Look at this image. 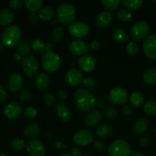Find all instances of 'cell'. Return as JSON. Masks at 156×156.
<instances>
[{
    "label": "cell",
    "instance_id": "1",
    "mask_svg": "<svg viewBox=\"0 0 156 156\" xmlns=\"http://www.w3.org/2000/svg\"><path fill=\"white\" fill-rule=\"evenodd\" d=\"M74 101L76 106L81 111H88L96 106L94 96L84 88H79L75 91Z\"/></svg>",
    "mask_w": 156,
    "mask_h": 156
},
{
    "label": "cell",
    "instance_id": "2",
    "mask_svg": "<svg viewBox=\"0 0 156 156\" xmlns=\"http://www.w3.org/2000/svg\"><path fill=\"white\" fill-rule=\"evenodd\" d=\"M76 17L75 9L73 5L64 2L60 5L57 11V18L60 24H70Z\"/></svg>",
    "mask_w": 156,
    "mask_h": 156
},
{
    "label": "cell",
    "instance_id": "3",
    "mask_svg": "<svg viewBox=\"0 0 156 156\" xmlns=\"http://www.w3.org/2000/svg\"><path fill=\"white\" fill-rule=\"evenodd\" d=\"M21 32L19 27L11 25L6 27L2 34V42L7 47H13L19 43Z\"/></svg>",
    "mask_w": 156,
    "mask_h": 156
},
{
    "label": "cell",
    "instance_id": "4",
    "mask_svg": "<svg viewBox=\"0 0 156 156\" xmlns=\"http://www.w3.org/2000/svg\"><path fill=\"white\" fill-rule=\"evenodd\" d=\"M131 152L130 145L122 139L114 140L108 148L109 156H129Z\"/></svg>",
    "mask_w": 156,
    "mask_h": 156
},
{
    "label": "cell",
    "instance_id": "5",
    "mask_svg": "<svg viewBox=\"0 0 156 156\" xmlns=\"http://www.w3.org/2000/svg\"><path fill=\"white\" fill-rule=\"evenodd\" d=\"M61 63V57L55 52H47L43 55L41 64L43 69L47 73H54L57 71L59 69Z\"/></svg>",
    "mask_w": 156,
    "mask_h": 156
},
{
    "label": "cell",
    "instance_id": "6",
    "mask_svg": "<svg viewBox=\"0 0 156 156\" xmlns=\"http://www.w3.org/2000/svg\"><path fill=\"white\" fill-rule=\"evenodd\" d=\"M22 71L28 77H34L38 69V62L33 56H26L21 60Z\"/></svg>",
    "mask_w": 156,
    "mask_h": 156
},
{
    "label": "cell",
    "instance_id": "7",
    "mask_svg": "<svg viewBox=\"0 0 156 156\" xmlns=\"http://www.w3.org/2000/svg\"><path fill=\"white\" fill-rule=\"evenodd\" d=\"M149 31V26L145 21H137L134 25L132 27L130 30V34L132 38L135 41H142L148 35Z\"/></svg>",
    "mask_w": 156,
    "mask_h": 156
},
{
    "label": "cell",
    "instance_id": "8",
    "mask_svg": "<svg viewBox=\"0 0 156 156\" xmlns=\"http://www.w3.org/2000/svg\"><path fill=\"white\" fill-rule=\"evenodd\" d=\"M128 93L123 88H113L109 94V100L112 104L115 105H124L128 101Z\"/></svg>",
    "mask_w": 156,
    "mask_h": 156
},
{
    "label": "cell",
    "instance_id": "9",
    "mask_svg": "<svg viewBox=\"0 0 156 156\" xmlns=\"http://www.w3.org/2000/svg\"><path fill=\"white\" fill-rule=\"evenodd\" d=\"M93 140H94V136L93 132L88 129H80L73 136V142L77 146H87L92 143Z\"/></svg>",
    "mask_w": 156,
    "mask_h": 156
},
{
    "label": "cell",
    "instance_id": "10",
    "mask_svg": "<svg viewBox=\"0 0 156 156\" xmlns=\"http://www.w3.org/2000/svg\"><path fill=\"white\" fill-rule=\"evenodd\" d=\"M69 31L74 37H82L89 33L90 27L84 21H76L69 25Z\"/></svg>",
    "mask_w": 156,
    "mask_h": 156
},
{
    "label": "cell",
    "instance_id": "11",
    "mask_svg": "<svg viewBox=\"0 0 156 156\" xmlns=\"http://www.w3.org/2000/svg\"><path fill=\"white\" fill-rule=\"evenodd\" d=\"M26 149L30 156H44L45 148L44 144L38 140H32L26 144Z\"/></svg>",
    "mask_w": 156,
    "mask_h": 156
},
{
    "label": "cell",
    "instance_id": "12",
    "mask_svg": "<svg viewBox=\"0 0 156 156\" xmlns=\"http://www.w3.org/2000/svg\"><path fill=\"white\" fill-rule=\"evenodd\" d=\"M143 50L148 58L156 59V34L147 37L143 43Z\"/></svg>",
    "mask_w": 156,
    "mask_h": 156
},
{
    "label": "cell",
    "instance_id": "13",
    "mask_svg": "<svg viewBox=\"0 0 156 156\" xmlns=\"http://www.w3.org/2000/svg\"><path fill=\"white\" fill-rule=\"evenodd\" d=\"M84 80L82 73L76 69H70L65 74V82L71 86L80 85Z\"/></svg>",
    "mask_w": 156,
    "mask_h": 156
},
{
    "label": "cell",
    "instance_id": "14",
    "mask_svg": "<svg viewBox=\"0 0 156 156\" xmlns=\"http://www.w3.org/2000/svg\"><path fill=\"white\" fill-rule=\"evenodd\" d=\"M22 83L23 79L21 73H14L8 79L7 86L9 91L13 93H16L21 89Z\"/></svg>",
    "mask_w": 156,
    "mask_h": 156
},
{
    "label": "cell",
    "instance_id": "15",
    "mask_svg": "<svg viewBox=\"0 0 156 156\" xmlns=\"http://www.w3.org/2000/svg\"><path fill=\"white\" fill-rule=\"evenodd\" d=\"M69 50L73 54L81 56L88 52L89 46L82 40H74L69 44Z\"/></svg>",
    "mask_w": 156,
    "mask_h": 156
},
{
    "label": "cell",
    "instance_id": "16",
    "mask_svg": "<svg viewBox=\"0 0 156 156\" xmlns=\"http://www.w3.org/2000/svg\"><path fill=\"white\" fill-rule=\"evenodd\" d=\"M21 113H22L21 106L16 102H11L8 104L4 108V115L8 119H11V120L19 117Z\"/></svg>",
    "mask_w": 156,
    "mask_h": 156
},
{
    "label": "cell",
    "instance_id": "17",
    "mask_svg": "<svg viewBox=\"0 0 156 156\" xmlns=\"http://www.w3.org/2000/svg\"><path fill=\"white\" fill-rule=\"evenodd\" d=\"M96 60L93 56H81L78 60V66L80 69L84 72L92 71L96 67Z\"/></svg>",
    "mask_w": 156,
    "mask_h": 156
},
{
    "label": "cell",
    "instance_id": "18",
    "mask_svg": "<svg viewBox=\"0 0 156 156\" xmlns=\"http://www.w3.org/2000/svg\"><path fill=\"white\" fill-rule=\"evenodd\" d=\"M55 114L58 117L61 119L63 121L67 122L71 119L72 113L70 110L63 103H58L54 107Z\"/></svg>",
    "mask_w": 156,
    "mask_h": 156
},
{
    "label": "cell",
    "instance_id": "19",
    "mask_svg": "<svg viewBox=\"0 0 156 156\" xmlns=\"http://www.w3.org/2000/svg\"><path fill=\"white\" fill-rule=\"evenodd\" d=\"M112 19H113V16H112L110 12H106V11L100 12L96 16V21H95L96 26L99 28H105L110 25Z\"/></svg>",
    "mask_w": 156,
    "mask_h": 156
},
{
    "label": "cell",
    "instance_id": "20",
    "mask_svg": "<svg viewBox=\"0 0 156 156\" xmlns=\"http://www.w3.org/2000/svg\"><path fill=\"white\" fill-rule=\"evenodd\" d=\"M102 114L97 110L91 111L85 117V123L88 127H94L100 122Z\"/></svg>",
    "mask_w": 156,
    "mask_h": 156
},
{
    "label": "cell",
    "instance_id": "21",
    "mask_svg": "<svg viewBox=\"0 0 156 156\" xmlns=\"http://www.w3.org/2000/svg\"><path fill=\"white\" fill-rule=\"evenodd\" d=\"M148 126V121L146 118H139L135 122L133 126V131L136 135H141L147 130Z\"/></svg>",
    "mask_w": 156,
    "mask_h": 156
},
{
    "label": "cell",
    "instance_id": "22",
    "mask_svg": "<svg viewBox=\"0 0 156 156\" xmlns=\"http://www.w3.org/2000/svg\"><path fill=\"white\" fill-rule=\"evenodd\" d=\"M14 20V14L10 9H2L0 11V25L6 26L10 24Z\"/></svg>",
    "mask_w": 156,
    "mask_h": 156
},
{
    "label": "cell",
    "instance_id": "23",
    "mask_svg": "<svg viewBox=\"0 0 156 156\" xmlns=\"http://www.w3.org/2000/svg\"><path fill=\"white\" fill-rule=\"evenodd\" d=\"M142 79L147 85H152L156 82V68L151 67L142 73Z\"/></svg>",
    "mask_w": 156,
    "mask_h": 156
},
{
    "label": "cell",
    "instance_id": "24",
    "mask_svg": "<svg viewBox=\"0 0 156 156\" xmlns=\"http://www.w3.org/2000/svg\"><path fill=\"white\" fill-rule=\"evenodd\" d=\"M35 83H36V86L38 89H47L50 84V79H49L48 76L45 73H39L36 77Z\"/></svg>",
    "mask_w": 156,
    "mask_h": 156
},
{
    "label": "cell",
    "instance_id": "25",
    "mask_svg": "<svg viewBox=\"0 0 156 156\" xmlns=\"http://www.w3.org/2000/svg\"><path fill=\"white\" fill-rule=\"evenodd\" d=\"M40 126L37 123H31L24 129V135L27 138H34L38 134Z\"/></svg>",
    "mask_w": 156,
    "mask_h": 156
},
{
    "label": "cell",
    "instance_id": "26",
    "mask_svg": "<svg viewBox=\"0 0 156 156\" xmlns=\"http://www.w3.org/2000/svg\"><path fill=\"white\" fill-rule=\"evenodd\" d=\"M113 37L119 44H125L128 40V35L126 30L122 28H117L113 31Z\"/></svg>",
    "mask_w": 156,
    "mask_h": 156
},
{
    "label": "cell",
    "instance_id": "27",
    "mask_svg": "<svg viewBox=\"0 0 156 156\" xmlns=\"http://www.w3.org/2000/svg\"><path fill=\"white\" fill-rule=\"evenodd\" d=\"M112 131H113V127L111 125L107 124V123H102L97 128L96 133L99 138L105 139L111 134Z\"/></svg>",
    "mask_w": 156,
    "mask_h": 156
},
{
    "label": "cell",
    "instance_id": "28",
    "mask_svg": "<svg viewBox=\"0 0 156 156\" xmlns=\"http://www.w3.org/2000/svg\"><path fill=\"white\" fill-rule=\"evenodd\" d=\"M39 18L43 21H48L51 19L54 15V9L51 6H44L41 8V10L38 12Z\"/></svg>",
    "mask_w": 156,
    "mask_h": 156
},
{
    "label": "cell",
    "instance_id": "29",
    "mask_svg": "<svg viewBox=\"0 0 156 156\" xmlns=\"http://www.w3.org/2000/svg\"><path fill=\"white\" fill-rule=\"evenodd\" d=\"M144 101H145V97L141 91H136L132 93L129 98L130 104L136 108H139L142 106V104L144 103Z\"/></svg>",
    "mask_w": 156,
    "mask_h": 156
},
{
    "label": "cell",
    "instance_id": "30",
    "mask_svg": "<svg viewBox=\"0 0 156 156\" xmlns=\"http://www.w3.org/2000/svg\"><path fill=\"white\" fill-rule=\"evenodd\" d=\"M26 8L32 12H36L40 11L42 6V0H25L24 2Z\"/></svg>",
    "mask_w": 156,
    "mask_h": 156
},
{
    "label": "cell",
    "instance_id": "31",
    "mask_svg": "<svg viewBox=\"0 0 156 156\" xmlns=\"http://www.w3.org/2000/svg\"><path fill=\"white\" fill-rule=\"evenodd\" d=\"M31 50H32V47H31L28 41H20L18 44V46H17L18 53H19L20 55H23V56H27L28 54H29Z\"/></svg>",
    "mask_w": 156,
    "mask_h": 156
},
{
    "label": "cell",
    "instance_id": "32",
    "mask_svg": "<svg viewBox=\"0 0 156 156\" xmlns=\"http://www.w3.org/2000/svg\"><path fill=\"white\" fill-rule=\"evenodd\" d=\"M143 1L142 0H123L122 4L128 10L135 11L142 6Z\"/></svg>",
    "mask_w": 156,
    "mask_h": 156
},
{
    "label": "cell",
    "instance_id": "33",
    "mask_svg": "<svg viewBox=\"0 0 156 156\" xmlns=\"http://www.w3.org/2000/svg\"><path fill=\"white\" fill-rule=\"evenodd\" d=\"M32 50L36 53H43L44 52V43L39 39L33 40L31 44Z\"/></svg>",
    "mask_w": 156,
    "mask_h": 156
},
{
    "label": "cell",
    "instance_id": "34",
    "mask_svg": "<svg viewBox=\"0 0 156 156\" xmlns=\"http://www.w3.org/2000/svg\"><path fill=\"white\" fill-rule=\"evenodd\" d=\"M144 111L148 115L153 116L156 114V102L148 101L144 105Z\"/></svg>",
    "mask_w": 156,
    "mask_h": 156
},
{
    "label": "cell",
    "instance_id": "35",
    "mask_svg": "<svg viewBox=\"0 0 156 156\" xmlns=\"http://www.w3.org/2000/svg\"><path fill=\"white\" fill-rule=\"evenodd\" d=\"M64 34V30L62 27L61 26H58L54 29L53 32H52V39L56 42L61 41L62 40Z\"/></svg>",
    "mask_w": 156,
    "mask_h": 156
},
{
    "label": "cell",
    "instance_id": "36",
    "mask_svg": "<svg viewBox=\"0 0 156 156\" xmlns=\"http://www.w3.org/2000/svg\"><path fill=\"white\" fill-rule=\"evenodd\" d=\"M102 4L108 10L113 11L119 7L120 1L119 0H104V1H102Z\"/></svg>",
    "mask_w": 156,
    "mask_h": 156
},
{
    "label": "cell",
    "instance_id": "37",
    "mask_svg": "<svg viewBox=\"0 0 156 156\" xmlns=\"http://www.w3.org/2000/svg\"><path fill=\"white\" fill-rule=\"evenodd\" d=\"M116 15H117L119 19L122 21H128L132 18V14L128 10L124 9H119L117 12V13H116Z\"/></svg>",
    "mask_w": 156,
    "mask_h": 156
},
{
    "label": "cell",
    "instance_id": "38",
    "mask_svg": "<svg viewBox=\"0 0 156 156\" xmlns=\"http://www.w3.org/2000/svg\"><path fill=\"white\" fill-rule=\"evenodd\" d=\"M103 114L105 117H106L107 119H110V120H114L118 117L117 111L115 108H112V107H109V108H106L104 110Z\"/></svg>",
    "mask_w": 156,
    "mask_h": 156
},
{
    "label": "cell",
    "instance_id": "39",
    "mask_svg": "<svg viewBox=\"0 0 156 156\" xmlns=\"http://www.w3.org/2000/svg\"><path fill=\"white\" fill-rule=\"evenodd\" d=\"M125 51L129 56H135L139 51V47L136 42H130L127 44Z\"/></svg>",
    "mask_w": 156,
    "mask_h": 156
},
{
    "label": "cell",
    "instance_id": "40",
    "mask_svg": "<svg viewBox=\"0 0 156 156\" xmlns=\"http://www.w3.org/2000/svg\"><path fill=\"white\" fill-rule=\"evenodd\" d=\"M11 146H12L14 150L20 151L24 147V142L21 139H15V140H12V143H11Z\"/></svg>",
    "mask_w": 156,
    "mask_h": 156
},
{
    "label": "cell",
    "instance_id": "41",
    "mask_svg": "<svg viewBox=\"0 0 156 156\" xmlns=\"http://www.w3.org/2000/svg\"><path fill=\"white\" fill-rule=\"evenodd\" d=\"M83 83L86 88L89 89H94L96 88V82L92 77H86L83 80Z\"/></svg>",
    "mask_w": 156,
    "mask_h": 156
},
{
    "label": "cell",
    "instance_id": "42",
    "mask_svg": "<svg viewBox=\"0 0 156 156\" xmlns=\"http://www.w3.org/2000/svg\"><path fill=\"white\" fill-rule=\"evenodd\" d=\"M24 115L28 118H34L37 115V110L34 107H27L24 110Z\"/></svg>",
    "mask_w": 156,
    "mask_h": 156
},
{
    "label": "cell",
    "instance_id": "43",
    "mask_svg": "<svg viewBox=\"0 0 156 156\" xmlns=\"http://www.w3.org/2000/svg\"><path fill=\"white\" fill-rule=\"evenodd\" d=\"M19 97L23 101H30L32 99V94L28 90H23L20 92Z\"/></svg>",
    "mask_w": 156,
    "mask_h": 156
},
{
    "label": "cell",
    "instance_id": "44",
    "mask_svg": "<svg viewBox=\"0 0 156 156\" xmlns=\"http://www.w3.org/2000/svg\"><path fill=\"white\" fill-rule=\"evenodd\" d=\"M94 148L97 152L102 153L105 152L107 149L106 145L101 141H95L94 142Z\"/></svg>",
    "mask_w": 156,
    "mask_h": 156
},
{
    "label": "cell",
    "instance_id": "45",
    "mask_svg": "<svg viewBox=\"0 0 156 156\" xmlns=\"http://www.w3.org/2000/svg\"><path fill=\"white\" fill-rule=\"evenodd\" d=\"M43 100L47 105H51L54 102V97L50 93L46 92L43 95Z\"/></svg>",
    "mask_w": 156,
    "mask_h": 156
},
{
    "label": "cell",
    "instance_id": "46",
    "mask_svg": "<svg viewBox=\"0 0 156 156\" xmlns=\"http://www.w3.org/2000/svg\"><path fill=\"white\" fill-rule=\"evenodd\" d=\"M9 5L13 10H18L22 5V1L21 0H11L9 2Z\"/></svg>",
    "mask_w": 156,
    "mask_h": 156
},
{
    "label": "cell",
    "instance_id": "47",
    "mask_svg": "<svg viewBox=\"0 0 156 156\" xmlns=\"http://www.w3.org/2000/svg\"><path fill=\"white\" fill-rule=\"evenodd\" d=\"M39 20V15L37 12H31L28 15V21L32 24H35Z\"/></svg>",
    "mask_w": 156,
    "mask_h": 156
},
{
    "label": "cell",
    "instance_id": "48",
    "mask_svg": "<svg viewBox=\"0 0 156 156\" xmlns=\"http://www.w3.org/2000/svg\"><path fill=\"white\" fill-rule=\"evenodd\" d=\"M122 114H124L125 116H130L132 114V108L130 105H125L123 108H122Z\"/></svg>",
    "mask_w": 156,
    "mask_h": 156
},
{
    "label": "cell",
    "instance_id": "49",
    "mask_svg": "<svg viewBox=\"0 0 156 156\" xmlns=\"http://www.w3.org/2000/svg\"><path fill=\"white\" fill-rule=\"evenodd\" d=\"M7 97V91H6V88L0 85V103L4 101Z\"/></svg>",
    "mask_w": 156,
    "mask_h": 156
},
{
    "label": "cell",
    "instance_id": "50",
    "mask_svg": "<svg viewBox=\"0 0 156 156\" xmlns=\"http://www.w3.org/2000/svg\"><path fill=\"white\" fill-rule=\"evenodd\" d=\"M89 47H90L93 50H99L100 48V42L98 40H94V41H93L90 43V45H89Z\"/></svg>",
    "mask_w": 156,
    "mask_h": 156
},
{
    "label": "cell",
    "instance_id": "51",
    "mask_svg": "<svg viewBox=\"0 0 156 156\" xmlns=\"http://www.w3.org/2000/svg\"><path fill=\"white\" fill-rule=\"evenodd\" d=\"M139 143H140L142 146L145 147V146H148V145H149V140H148L147 137L142 136L139 139Z\"/></svg>",
    "mask_w": 156,
    "mask_h": 156
},
{
    "label": "cell",
    "instance_id": "52",
    "mask_svg": "<svg viewBox=\"0 0 156 156\" xmlns=\"http://www.w3.org/2000/svg\"><path fill=\"white\" fill-rule=\"evenodd\" d=\"M70 154L73 156H80V150L77 147H73L70 149Z\"/></svg>",
    "mask_w": 156,
    "mask_h": 156
},
{
    "label": "cell",
    "instance_id": "53",
    "mask_svg": "<svg viewBox=\"0 0 156 156\" xmlns=\"http://www.w3.org/2000/svg\"><path fill=\"white\" fill-rule=\"evenodd\" d=\"M58 98H59V99H61V100H64V99L67 98V92H66L65 90H60L59 91H58Z\"/></svg>",
    "mask_w": 156,
    "mask_h": 156
},
{
    "label": "cell",
    "instance_id": "54",
    "mask_svg": "<svg viewBox=\"0 0 156 156\" xmlns=\"http://www.w3.org/2000/svg\"><path fill=\"white\" fill-rule=\"evenodd\" d=\"M52 49H53V45H52L50 43L47 42L44 44V52H45V53L52 51Z\"/></svg>",
    "mask_w": 156,
    "mask_h": 156
},
{
    "label": "cell",
    "instance_id": "55",
    "mask_svg": "<svg viewBox=\"0 0 156 156\" xmlns=\"http://www.w3.org/2000/svg\"><path fill=\"white\" fill-rule=\"evenodd\" d=\"M55 146L58 149H67V146L61 143V142L58 141V140L55 141Z\"/></svg>",
    "mask_w": 156,
    "mask_h": 156
},
{
    "label": "cell",
    "instance_id": "56",
    "mask_svg": "<svg viewBox=\"0 0 156 156\" xmlns=\"http://www.w3.org/2000/svg\"><path fill=\"white\" fill-rule=\"evenodd\" d=\"M13 59L15 61H21L22 60V57H21V55H20L19 53H16L13 54Z\"/></svg>",
    "mask_w": 156,
    "mask_h": 156
},
{
    "label": "cell",
    "instance_id": "57",
    "mask_svg": "<svg viewBox=\"0 0 156 156\" xmlns=\"http://www.w3.org/2000/svg\"><path fill=\"white\" fill-rule=\"evenodd\" d=\"M130 156H146V155H144V154L140 153V152H135V151H132Z\"/></svg>",
    "mask_w": 156,
    "mask_h": 156
},
{
    "label": "cell",
    "instance_id": "58",
    "mask_svg": "<svg viewBox=\"0 0 156 156\" xmlns=\"http://www.w3.org/2000/svg\"><path fill=\"white\" fill-rule=\"evenodd\" d=\"M60 156H73L71 154L69 153H62L61 155H60Z\"/></svg>",
    "mask_w": 156,
    "mask_h": 156
},
{
    "label": "cell",
    "instance_id": "59",
    "mask_svg": "<svg viewBox=\"0 0 156 156\" xmlns=\"http://www.w3.org/2000/svg\"><path fill=\"white\" fill-rule=\"evenodd\" d=\"M0 156H9V155H6V154H0Z\"/></svg>",
    "mask_w": 156,
    "mask_h": 156
},
{
    "label": "cell",
    "instance_id": "60",
    "mask_svg": "<svg viewBox=\"0 0 156 156\" xmlns=\"http://www.w3.org/2000/svg\"><path fill=\"white\" fill-rule=\"evenodd\" d=\"M80 156H91V155H80Z\"/></svg>",
    "mask_w": 156,
    "mask_h": 156
},
{
    "label": "cell",
    "instance_id": "61",
    "mask_svg": "<svg viewBox=\"0 0 156 156\" xmlns=\"http://www.w3.org/2000/svg\"><path fill=\"white\" fill-rule=\"evenodd\" d=\"M153 2L155 3V4H156V0H154V1H153Z\"/></svg>",
    "mask_w": 156,
    "mask_h": 156
},
{
    "label": "cell",
    "instance_id": "62",
    "mask_svg": "<svg viewBox=\"0 0 156 156\" xmlns=\"http://www.w3.org/2000/svg\"><path fill=\"white\" fill-rule=\"evenodd\" d=\"M154 131H155V132H156V128H155V129H154Z\"/></svg>",
    "mask_w": 156,
    "mask_h": 156
}]
</instances>
